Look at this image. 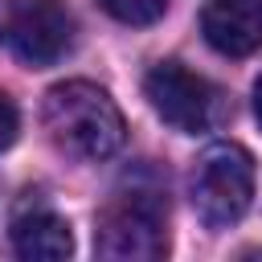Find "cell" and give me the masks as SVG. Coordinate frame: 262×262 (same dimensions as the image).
Segmentation results:
<instances>
[{"instance_id": "277c9868", "label": "cell", "mask_w": 262, "mask_h": 262, "mask_svg": "<svg viewBox=\"0 0 262 262\" xmlns=\"http://www.w3.org/2000/svg\"><path fill=\"white\" fill-rule=\"evenodd\" d=\"M143 94H147L151 111H156L164 123H172L176 131H188V135L213 131V127L229 115L225 94H221L209 78L184 70L180 61H160V66H151L147 78H143Z\"/></svg>"}, {"instance_id": "5b68a950", "label": "cell", "mask_w": 262, "mask_h": 262, "mask_svg": "<svg viewBox=\"0 0 262 262\" xmlns=\"http://www.w3.org/2000/svg\"><path fill=\"white\" fill-rule=\"evenodd\" d=\"M0 45L25 66H53L74 45V16L61 0H0Z\"/></svg>"}, {"instance_id": "30bf717a", "label": "cell", "mask_w": 262, "mask_h": 262, "mask_svg": "<svg viewBox=\"0 0 262 262\" xmlns=\"http://www.w3.org/2000/svg\"><path fill=\"white\" fill-rule=\"evenodd\" d=\"M254 115H258V123H262V78H258V86H254Z\"/></svg>"}, {"instance_id": "52a82bcc", "label": "cell", "mask_w": 262, "mask_h": 262, "mask_svg": "<svg viewBox=\"0 0 262 262\" xmlns=\"http://www.w3.org/2000/svg\"><path fill=\"white\" fill-rule=\"evenodd\" d=\"M12 250L29 262H61L74 250V233L57 213L33 209L12 221Z\"/></svg>"}, {"instance_id": "3957f363", "label": "cell", "mask_w": 262, "mask_h": 262, "mask_svg": "<svg viewBox=\"0 0 262 262\" xmlns=\"http://www.w3.org/2000/svg\"><path fill=\"white\" fill-rule=\"evenodd\" d=\"M254 201V156L242 143H213L192 168V209L209 229H229Z\"/></svg>"}, {"instance_id": "8992f818", "label": "cell", "mask_w": 262, "mask_h": 262, "mask_svg": "<svg viewBox=\"0 0 262 262\" xmlns=\"http://www.w3.org/2000/svg\"><path fill=\"white\" fill-rule=\"evenodd\" d=\"M205 41L225 57H250L262 49V0H213L201 16Z\"/></svg>"}, {"instance_id": "ba28073f", "label": "cell", "mask_w": 262, "mask_h": 262, "mask_svg": "<svg viewBox=\"0 0 262 262\" xmlns=\"http://www.w3.org/2000/svg\"><path fill=\"white\" fill-rule=\"evenodd\" d=\"M98 4H102V12H111L123 25H151L168 8V0H98Z\"/></svg>"}, {"instance_id": "7a4b0ae2", "label": "cell", "mask_w": 262, "mask_h": 262, "mask_svg": "<svg viewBox=\"0 0 262 262\" xmlns=\"http://www.w3.org/2000/svg\"><path fill=\"white\" fill-rule=\"evenodd\" d=\"M98 258L111 262H156L168 254V205L151 188L115 192L94 229Z\"/></svg>"}, {"instance_id": "6da1fadb", "label": "cell", "mask_w": 262, "mask_h": 262, "mask_svg": "<svg viewBox=\"0 0 262 262\" xmlns=\"http://www.w3.org/2000/svg\"><path fill=\"white\" fill-rule=\"evenodd\" d=\"M41 123H45L53 147L74 160H106L127 139V123H123L115 98L102 86L82 82V78L57 82L45 94Z\"/></svg>"}, {"instance_id": "9c48e42d", "label": "cell", "mask_w": 262, "mask_h": 262, "mask_svg": "<svg viewBox=\"0 0 262 262\" xmlns=\"http://www.w3.org/2000/svg\"><path fill=\"white\" fill-rule=\"evenodd\" d=\"M16 131H20V115H16L12 98H8V94H0V151H4V147H12Z\"/></svg>"}]
</instances>
